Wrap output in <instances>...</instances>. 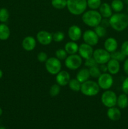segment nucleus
<instances>
[{"label":"nucleus","mask_w":128,"mask_h":129,"mask_svg":"<svg viewBox=\"0 0 128 129\" xmlns=\"http://www.w3.org/2000/svg\"><path fill=\"white\" fill-rule=\"evenodd\" d=\"M110 26L117 31H122L128 26V16L125 14L116 13L109 18Z\"/></svg>","instance_id":"f257e3e1"},{"label":"nucleus","mask_w":128,"mask_h":129,"mask_svg":"<svg viewBox=\"0 0 128 129\" xmlns=\"http://www.w3.org/2000/svg\"><path fill=\"white\" fill-rule=\"evenodd\" d=\"M102 19V17L99 11L94 10L85 11L82 16L83 23L90 28H95L100 25Z\"/></svg>","instance_id":"f03ea898"},{"label":"nucleus","mask_w":128,"mask_h":129,"mask_svg":"<svg viewBox=\"0 0 128 129\" xmlns=\"http://www.w3.org/2000/svg\"><path fill=\"white\" fill-rule=\"evenodd\" d=\"M67 8L72 15H82L87 8V0H67Z\"/></svg>","instance_id":"7ed1b4c3"},{"label":"nucleus","mask_w":128,"mask_h":129,"mask_svg":"<svg viewBox=\"0 0 128 129\" xmlns=\"http://www.w3.org/2000/svg\"><path fill=\"white\" fill-rule=\"evenodd\" d=\"M100 87L97 82L93 80H87L81 84L80 91L86 96H95L99 94Z\"/></svg>","instance_id":"20e7f679"},{"label":"nucleus","mask_w":128,"mask_h":129,"mask_svg":"<svg viewBox=\"0 0 128 129\" xmlns=\"http://www.w3.org/2000/svg\"><path fill=\"white\" fill-rule=\"evenodd\" d=\"M45 63L46 70L51 75H56L61 71V61L56 57H49Z\"/></svg>","instance_id":"39448f33"},{"label":"nucleus","mask_w":128,"mask_h":129,"mask_svg":"<svg viewBox=\"0 0 128 129\" xmlns=\"http://www.w3.org/2000/svg\"><path fill=\"white\" fill-rule=\"evenodd\" d=\"M117 97L116 94L113 91L105 90V91L101 95V102L103 105L107 108H111L115 107L117 104Z\"/></svg>","instance_id":"423d86ee"},{"label":"nucleus","mask_w":128,"mask_h":129,"mask_svg":"<svg viewBox=\"0 0 128 129\" xmlns=\"http://www.w3.org/2000/svg\"><path fill=\"white\" fill-rule=\"evenodd\" d=\"M82 64V58L79 54H71L68 55L65 60V65L67 68L72 71L77 70Z\"/></svg>","instance_id":"0eeeda50"},{"label":"nucleus","mask_w":128,"mask_h":129,"mask_svg":"<svg viewBox=\"0 0 128 129\" xmlns=\"http://www.w3.org/2000/svg\"><path fill=\"white\" fill-rule=\"evenodd\" d=\"M97 83L100 89L104 90L109 89L113 85L114 79L112 74L107 73H102L97 78Z\"/></svg>","instance_id":"6e6552de"},{"label":"nucleus","mask_w":128,"mask_h":129,"mask_svg":"<svg viewBox=\"0 0 128 129\" xmlns=\"http://www.w3.org/2000/svg\"><path fill=\"white\" fill-rule=\"evenodd\" d=\"M92 57L99 65L107 64L110 59V53L104 49H97L94 50Z\"/></svg>","instance_id":"1a4fd4ad"},{"label":"nucleus","mask_w":128,"mask_h":129,"mask_svg":"<svg viewBox=\"0 0 128 129\" xmlns=\"http://www.w3.org/2000/svg\"><path fill=\"white\" fill-rule=\"evenodd\" d=\"M82 39L84 43L91 46H95L98 44L99 40V37L97 36L94 30H87L82 34Z\"/></svg>","instance_id":"9d476101"},{"label":"nucleus","mask_w":128,"mask_h":129,"mask_svg":"<svg viewBox=\"0 0 128 129\" xmlns=\"http://www.w3.org/2000/svg\"><path fill=\"white\" fill-rule=\"evenodd\" d=\"M36 40L41 45H48L53 41L52 34L46 30H41L36 34Z\"/></svg>","instance_id":"9b49d317"},{"label":"nucleus","mask_w":128,"mask_h":129,"mask_svg":"<svg viewBox=\"0 0 128 129\" xmlns=\"http://www.w3.org/2000/svg\"><path fill=\"white\" fill-rule=\"evenodd\" d=\"M94 50L92 46L85 43H83L79 45L78 53L82 59H87L93 56Z\"/></svg>","instance_id":"f8f14e48"},{"label":"nucleus","mask_w":128,"mask_h":129,"mask_svg":"<svg viewBox=\"0 0 128 129\" xmlns=\"http://www.w3.org/2000/svg\"><path fill=\"white\" fill-rule=\"evenodd\" d=\"M68 36L69 39L74 42H77L82 37V31L78 25H73L68 30Z\"/></svg>","instance_id":"ddd939ff"},{"label":"nucleus","mask_w":128,"mask_h":129,"mask_svg":"<svg viewBox=\"0 0 128 129\" xmlns=\"http://www.w3.org/2000/svg\"><path fill=\"white\" fill-rule=\"evenodd\" d=\"M23 49L27 52H31L35 49L36 40L33 37L27 36L23 39L21 42Z\"/></svg>","instance_id":"4468645a"},{"label":"nucleus","mask_w":128,"mask_h":129,"mask_svg":"<svg viewBox=\"0 0 128 129\" xmlns=\"http://www.w3.org/2000/svg\"><path fill=\"white\" fill-rule=\"evenodd\" d=\"M70 80V74L66 71H60L57 74H56V84L60 86H65L68 85Z\"/></svg>","instance_id":"2eb2a0df"},{"label":"nucleus","mask_w":128,"mask_h":129,"mask_svg":"<svg viewBox=\"0 0 128 129\" xmlns=\"http://www.w3.org/2000/svg\"><path fill=\"white\" fill-rule=\"evenodd\" d=\"M104 49L109 52V53H112L113 52L116 51L118 47L117 42L115 38L109 37L105 39L104 44Z\"/></svg>","instance_id":"dca6fc26"},{"label":"nucleus","mask_w":128,"mask_h":129,"mask_svg":"<svg viewBox=\"0 0 128 129\" xmlns=\"http://www.w3.org/2000/svg\"><path fill=\"white\" fill-rule=\"evenodd\" d=\"M107 70L109 74L115 75L117 74L120 70V64L119 62L114 59H110L107 63Z\"/></svg>","instance_id":"f3484780"},{"label":"nucleus","mask_w":128,"mask_h":129,"mask_svg":"<svg viewBox=\"0 0 128 129\" xmlns=\"http://www.w3.org/2000/svg\"><path fill=\"white\" fill-rule=\"evenodd\" d=\"M99 13L104 18H109L112 15V10L109 4L107 3H102L99 8Z\"/></svg>","instance_id":"a211bd4d"},{"label":"nucleus","mask_w":128,"mask_h":129,"mask_svg":"<svg viewBox=\"0 0 128 129\" xmlns=\"http://www.w3.org/2000/svg\"><path fill=\"white\" fill-rule=\"evenodd\" d=\"M107 116L111 120L117 121L121 117V112L119 108L113 107L108 108L107 111Z\"/></svg>","instance_id":"6ab92c4d"},{"label":"nucleus","mask_w":128,"mask_h":129,"mask_svg":"<svg viewBox=\"0 0 128 129\" xmlns=\"http://www.w3.org/2000/svg\"><path fill=\"white\" fill-rule=\"evenodd\" d=\"M90 77V76L89 69H87V68H82L77 73L76 79L80 83H83L84 82L89 80Z\"/></svg>","instance_id":"aec40b11"},{"label":"nucleus","mask_w":128,"mask_h":129,"mask_svg":"<svg viewBox=\"0 0 128 129\" xmlns=\"http://www.w3.org/2000/svg\"><path fill=\"white\" fill-rule=\"evenodd\" d=\"M79 45L76 43V42L70 41L68 42L65 44L64 49L65 51L67 52L68 54L71 55V54H75L78 52L79 50Z\"/></svg>","instance_id":"412c9836"},{"label":"nucleus","mask_w":128,"mask_h":129,"mask_svg":"<svg viewBox=\"0 0 128 129\" xmlns=\"http://www.w3.org/2000/svg\"><path fill=\"white\" fill-rule=\"evenodd\" d=\"M10 37V29L6 24L4 23H0V40H8Z\"/></svg>","instance_id":"4be33fe9"},{"label":"nucleus","mask_w":128,"mask_h":129,"mask_svg":"<svg viewBox=\"0 0 128 129\" xmlns=\"http://www.w3.org/2000/svg\"><path fill=\"white\" fill-rule=\"evenodd\" d=\"M117 105L120 108L124 109L128 107V96L126 94H120L117 99Z\"/></svg>","instance_id":"5701e85b"},{"label":"nucleus","mask_w":128,"mask_h":129,"mask_svg":"<svg viewBox=\"0 0 128 129\" xmlns=\"http://www.w3.org/2000/svg\"><path fill=\"white\" fill-rule=\"evenodd\" d=\"M81 84L82 83H80L76 78L75 79L73 78V79H70L68 85L72 91L75 92H79L80 91Z\"/></svg>","instance_id":"b1692460"},{"label":"nucleus","mask_w":128,"mask_h":129,"mask_svg":"<svg viewBox=\"0 0 128 129\" xmlns=\"http://www.w3.org/2000/svg\"><path fill=\"white\" fill-rule=\"evenodd\" d=\"M110 6L113 11L116 13H119L124 8V3L121 0H113Z\"/></svg>","instance_id":"393cba45"},{"label":"nucleus","mask_w":128,"mask_h":129,"mask_svg":"<svg viewBox=\"0 0 128 129\" xmlns=\"http://www.w3.org/2000/svg\"><path fill=\"white\" fill-rule=\"evenodd\" d=\"M67 0H51V4L54 8L56 10H62L67 7Z\"/></svg>","instance_id":"a878e982"},{"label":"nucleus","mask_w":128,"mask_h":129,"mask_svg":"<svg viewBox=\"0 0 128 129\" xmlns=\"http://www.w3.org/2000/svg\"><path fill=\"white\" fill-rule=\"evenodd\" d=\"M10 18V13L6 8H0V22L6 23Z\"/></svg>","instance_id":"bb28decb"},{"label":"nucleus","mask_w":128,"mask_h":129,"mask_svg":"<svg viewBox=\"0 0 128 129\" xmlns=\"http://www.w3.org/2000/svg\"><path fill=\"white\" fill-rule=\"evenodd\" d=\"M87 3L90 10H97L100 8L102 2L101 0H87Z\"/></svg>","instance_id":"cd10ccee"},{"label":"nucleus","mask_w":128,"mask_h":129,"mask_svg":"<svg viewBox=\"0 0 128 129\" xmlns=\"http://www.w3.org/2000/svg\"><path fill=\"white\" fill-rule=\"evenodd\" d=\"M125 55L121 51H115L110 53V59H114L119 62H122L125 59Z\"/></svg>","instance_id":"c85d7f7f"},{"label":"nucleus","mask_w":128,"mask_h":129,"mask_svg":"<svg viewBox=\"0 0 128 129\" xmlns=\"http://www.w3.org/2000/svg\"><path fill=\"white\" fill-rule=\"evenodd\" d=\"M94 31L97 35L99 38H103L106 36L107 30L105 27L102 26V25H99L94 28Z\"/></svg>","instance_id":"c756f323"},{"label":"nucleus","mask_w":128,"mask_h":129,"mask_svg":"<svg viewBox=\"0 0 128 129\" xmlns=\"http://www.w3.org/2000/svg\"><path fill=\"white\" fill-rule=\"evenodd\" d=\"M89 70L90 77L93 78H97V79L100 76V74H102V72L100 71V69H99V66H96L89 68Z\"/></svg>","instance_id":"7c9ffc66"},{"label":"nucleus","mask_w":128,"mask_h":129,"mask_svg":"<svg viewBox=\"0 0 128 129\" xmlns=\"http://www.w3.org/2000/svg\"><path fill=\"white\" fill-rule=\"evenodd\" d=\"M60 86L58 84H54L50 87L49 89V93L51 97L57 96L60 92Z\"/></svg>","instance_id":"2f4dec72"},{"label":"nucleus","mask_w":128,"mask_h":129,"mask_svg":"<svg viewBox=\"0 0 128 129\" xmlns=\"http://www.w3.org/2000/svg\"><path fill=\"white\" fill-rule=\"evenodd\" d=\"M55 56L58 59L61 61V60H65V59L67 57L68 54L65 49H59L56 50L55 52Z\"/></svg>","instance_id":"473e14b6"},{"label":"nucleus","mask_w":128,"mask_h":129,"mask_svg":"<svg viewBox=\"0 0 128 129\" xmlns=\"http://www.w3.org/2000/svg\"><path fill=\"white\" fill-rule=\"evenodd\" d=\"M53 40L55 42H61L65 39V34L61 31H58L52 34Z\"/></svg>","instance_id":"72a5a7b5"},{"label":"nucleus","mask_w":128,"mask_h":129,"mask_svg":"<svg viewBox=\"0 0 128 129\" xmlns=\"http://www.w3.org/2000/svg\"><path fill=\"white\" fill-rule=\"evenodd\" d=\"M85 66L87 68H92V67L96 66H99V64L97 63L95 59H94V57H92L85 59Z\"/></svg>","instance_id":"f704fd0d"},{"label":"nucleus","mask_w":128,"mask_h":129,"mask_svg":"<svg viewBox=\"0 0 128 129\" xmlns=\"http://www.w3.org/2000/svg\"><path fill=\"white\" fill-rule=\"evenodd\" d=\"M48 59V55L45 52H40L37 55V59L40 62H45Z\"/></svg>","instance_id":"c9c22d12"},{"label":"nucleus","mask_w":128,"mask_h":129,"mask_svg":"<svg viewBox=\"0 0 128 129\" xmlns=\"http://www.w3.org/2000/svg\"><path fill=\"white\" fill-rule=\"evenodd\" d=\"M120 51L125 55L128 56V40L123 42L121 45V50Z\"/></svg>","instance_id":"e433bc0d"},{"label":"nucleus","mask_w":128,"mask_h":129,"mask_svg":"<svg viewBox=\"0 0 128 129\" xmlns=\"http://www.w3.org/2000/svg\"><path fill=\"white\" fill-rule=\"evenodd\" d=\"M122 89L124 93L128 94V77H127L123 81L122 84Z\"/></svg>","instance_id":"4c0bfd02"},{"label":"nucleus","mask_w":128,"mask_h":129,"mask_svg":"<svg viewBox=\"0 0 128 129\" xmlns=\"http://www.w3.org/2000/svg\"><path fill=\"white\" fill-rule=\"evenodd\" d=\"M100 25L105 27V28H107L108 26H110V23H109V18H104L102 19V21L100 22Z\"/></svg>","instance_id":"58836bf2"},{"label":"nucleus","mask_w":128,"mask_h":129,"mask_svg":"<svg viewBox=\"0 0 128 129\" xmlns=\"http://www.w3.org/2000/svg\"><path fill=\"white\" fill-rule=\"evenodd\" d=\"M99 69H100V71L102 72V73H107V72H108L107 66V64H100V66H99Z\"/></svg>","instance_id":"ea45409f"},{"label":"nucleus","mask_w":128,"mask_h":129,"mask_svg":"<svg viewBox=\"0 0 128 129\" xmlns=\"http://www.w3.org/2000/svg\"><path fill=\"white\" fill-rule=\"evenodd\" d=\"M123 69H124V72L127 75H128V59H125L124 61V66H123Z\"/></svg>","instance_id":"a19ab883"},{"label":"nucleus","mask_w":128,"mask_h":129,"mask_svg":"<svg viewBox=\"0 0 128 129\" xmlns=\"http://www.w3.org/2000/svg\"><path fill=\"white\" fill-rule=\"evenodd\" d=\"M3 76V73L2 70L0 69V79H1V78H2Z\"/></svg>","instance_id":"79ce46f5"},{"label":"nucleus","mask_w":128,"mask_h":129,"mask_svg":"<svg viewBox=\"0 0 128 129\" xmlns=\"http://www.w3.org/2000/svg\"><path fill=\"white\" fill-rule=\"evenodd\" d=\"M2 114H3V110H2V108H0V117L2 115Z\"/></svg>","instance_id":"37998d69"},{"label":"nucleus","mask_w":128,"mask_h":129,"mask_svg":"<svg viewBox=\"0 0 128 129\" xmlns=\"http://www.w3.org/2000/svg\"><path fill=\"white\" fill-rule=\"evenodd\" d=\"M123 1H124L125 4L128 5V0H123Z\"/></svg>","instance_id":"c03bdc74"},{"label":"nucleus","mask_w":128,"mask_h":129,"mask_svg":"<svg viewBox=\"0 0 128 129\" xmlns=\"http://www.w3.org/2000/svg\"><path fill=\"white\" fill-rule=\"evenodd\" d=\"M0 129H6L5 127H0Z\"/></svg>","instance_id":"a18cd8bd"},{"label":"nucleus","mask_w":128,"mask_h":129,"mask_svg":"<svg viewBox=\"0 0 128 129\" xmlns=\"http://www.w3.org/2000/svg\"><path fill=\"white\" fill-rule=\"evenodd\" d=\"M127 12H128V7H127Z\"/></svg>","instance_id":"49530a36"}]
</instances>
